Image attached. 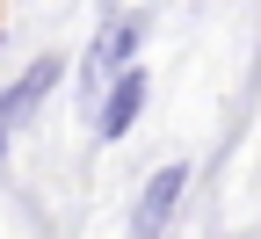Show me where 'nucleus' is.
Instances as JSON below:
<instances>
[{
	"instance_id": "nucleus-1",
	"label": "nucleus",
	"mask_w": 261,
	"mask_h": 239,
	"mask_svg": "<svg viewBox=\"0 0 261 239\" xmlns=\"http://www.w3.org/2000/svg\"><path fill=\"white\" fill-rule=\"evenodd\" d=\"M145 29L152 15H109L102 29H94V44H87V65H80V87L87 94H102L123 65H138V44H145Z\"/></svg>"
},
{
	"instance_id": "nucleus-2",
	"label": "nucleus",
	"mask_w": 261,
	"mask_h": 239,
	"mask_svg": "<svg viewBox=\"0 0 261 239\" xmlns=\"http://www.w3.org/2000/svg\"><path fill=\"white\" fill-rule=\"evenodd\" d=\"M145 94H152V73H145V65H123V73L94 94V138H102V145L130 138V123L145 116Z\"/></svg>"
},
{
	"instance_id": "nucleus-3",
	"label": "nucleus",
	"mask_w": 261,
	"mask_h": 239,
	"mask_svg": "<svg viewBox=\"0 0 261 239\" xmlns=\"http://www.w3.org/2000/svg\"><path fill=\"white\" fill-rule=\"evenodd\" d=\"M181 196H189V167H160V174H145L138 203H130V239H167L174 210H181Z\"/></svg>"
},
{
	"instance_id": "nucleus-4",
	"label": "nucleus",
	"mask_w": 261,
	"mask_h": 239,
	"mask_svg": "<svg viewBox=\"0 0 261 239\" xmlns=\"http://www.w3.org/2000/svg\"><path fill=\"white\" fill-rule=\"evenodd\" d=\"M58 73H65V58L58 51H44V58H29V73H15L8 87H0V130H15L29 109H37V101L58 87Z\"/></svg>"
},
{
	"instance_id": "nucleus-5",
	"label": "nucleus",
	"mask_w": 261,
	"mask_h": 239,
	"mask_svg": "<svg viewBox=\"0 0 261 239\" xmlns=\"http://www.w3.org/2000/svg\"><path fill=\"white\" fill-rule=\"evenodd\" d=\"M0 152H8V130H0Z\"/></svg>"
}]
</instances>
